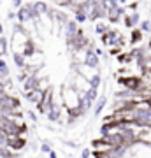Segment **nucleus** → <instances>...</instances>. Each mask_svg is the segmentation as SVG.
<instances>
[{
	"mask_svg": "<svg viewBox=\"0 0 151 158\" xmlns=\"http://www.w3.org/2000/svg\"><path fill=\"white\" fill-rule=\"evenodd\" d=\"M60 98H62V106L65 111H70V109H76L81 106V95L70 83H65L62 86V97Z\"/></svg>",
	"mask_w": 151,
	"mask_h": 158,
	"instance_id": "obj_1",
	"label": "nucleus"
},
{
	"mask_svg": "<svg viewBox=\"0 0 151 158\" xmlns=\"http://www.w3.org/2000/svg\"><path fill=\"white\" fill-rule=\"evenodd\" d=\"M121 21H123L125 27L130 28V30L139 27L141 16H139V11H137V4H130V6L123 7V18H121Z\"/></svg>",
	"mask_w": 151,
	"mask_h": 158,
	"instance_id": "obj_2",
	"label": "nucleus"
},
{
	"mask_svg": "<svg viewBox=\"0 0 151 158\" xmlns=\"http://www.w3.org/2000/svg\"><path fill=\"white\" fill-rule=\"evenodd\" d=\"M34 19H37V16H35V12H34L32 2H25V4L16 11V21L21 23V25H25V23L34 21Z\"/></svg>",
	"mask_w": 151,
	"mask_h": 158,
	"instance_id": "obj_3",
	"label": "nucleus"
},
{
	"mask_svg": "<svg viewBox=\"0 0 151 158\" xmlns=\"http://www.w3.org/2000/svg\"><path fill=\"white\" fill-rule=\"evenodd\" d=\"M6 142H7V148H9L12 153L21 151V149H25V146H27V139H25V135H19V134L6 135Z\"/></svg>",
	"mask_w": 151,
	"mask_h": 158,
	"instance_id": "obj_4",
	"label": "nucleus"
},
{
	"mask_svg": "<svg viewBox=\"0 0 151 158\" xmlns=\"http://www.w3.org/2000/svg\"><path fill=\"white\" fill-rule=\"evenodd\" d=\"M78 30H79V25L74 21V18H70V19L62 27V32H60V34L63 35V39L65 40H69L70 37H74V35L78 34Z\"/></svg>",
	"mask_w": 151,
	"mask_h": 158,
	"instance_id": "obj_5",
	"label": "nucleus"
},
{
	"mask_svg": "<svg viewBox=\"0 0 151 158\" xmlns=\"http://www.w3.org/2000/svg\"><path fill=\"white\" fill-rule=\"evenodd\" d=\"M123 18V7L121 6H109L107 7V21L109 23H120Z\"/></svg>",
	"mask_w": 151,
	"mask_h": 158,
	"instance_id": "obj_6",
	"label": "nucleus"
},
{
	"mask_svg": "<svg viewBox=\"0 0 151 158\" xmlns=\"http://www.w3.org/2000/svg\"><path fill=\"white\" fill-rule=\"evenodd\" d=\"M32 6H34V12L35 16L40 18V16H46L48 12H49V4L46 2V0H35V2H32Z\"/></svg>",
	"mask_w": 151,
	"mask_h": 158,
	"instance_id": "obj_7",
	"label": "nucleus"
},
{
	"mask_svg": "<svg viewBox=\"0 0 151 158\" xmlns=\"http://www.w3.org/2000/svg\"><path fill=\"white\" fill-rule=\"evenodd\" d=\"M42 97H44V91H40L39 88H35V90H32L30 93H27V100L37 107L40 102H42Z\"/></svg>",
	"mask_w": 151,
	"mask_h": 158,
	"instance_id": "obj_8",
	"label": "nucleus"
},
{
	"mask_svg": "<svg viewBox=\"0 0 151 158\" xmlns=\"http://www.w3.org/2000/svg\"><path fill=\"white\" fill-rule=\"evenodd\" d=\"M107 23H109L107 19H95V25H93V32H95L99 37H102V35L106 34L107 30L111 28Z\"/></svg>",
	"mask_w": 151,
	"mask_h": 158,
	"instance_id": "obj_9",
	"label": "nucleus"
},
{
	"mask_svg": "<svg viewBox=\"0 0 151 158\" xmlns=\"http://www.w3.org/2000/svg\"><path fill=\"white\" fill-rule=\"evenodd\" d=\"M12 62H14V65H16L19 70H23V69L27 67V58H25V55H21V53H12Z\"/></svg>",
	"mask_w": 151,
	"mask_h": 158,
	"instance_id": "obj_10",
	"label": "nucleus"
},
{
	"mask_svg": "<svg viewBox=\"0 0 151 158\" xmlns=\"http://www.w3.org/2000/svg\"><path fill=\"white\" fill-rule=\"evenodd\" d=\"M72 14H74V21L78 23V25H83V23H86V21H88V18H86V14H84V12L81 11V9H78V11H74Z\"/></svg>",
	"mask_w": 151,
	"mask_h": 158,
	"instance_id": "obj_11",
	"label": "nucleus"
},
{
	"mask_svg": "<svg viewBox=\"0 0 151 158\" xmlns=\"http://www.w3.org/2000/svg\"><path fill=\"white\" fill-rule=\"evenodd\" d=\"M139 30L142 34H151V19H141L139 21Z\"/></svg>",
	"mask_w": 151,
	"mask_h": 158,
	"instance_id": "obj_12",
	"label": "nucleus"
},
{
	"mask_svg": "<svg viewBox=\"0 0 151 158\" xmlns=\"http://www.w3.org/2000/svg\"><path fill=\"white\" fill-rule=\"evenodd\" d=\"M141 40H142V32L139 28H132V39H130V42L134 46H137V42H141Z\"/></svg>",
	"mask_w": 151,
	"mask_h": 158,
	"instance_id": "obj_13",
	"label": "nucleus"
},
{
	"mask_svg": "<svg viewBox=\"0 0 151 158\" xmlns=\"http://www.w3.org/2000/svg\"><path fill=\"white\" fill-rule=\"evenodd\" d=\"M7 53V40L6 37H0V56H6Z\"/></svg>",
	"mask_w": 151,
	"mask_h": 158,
	"instance_id": "obj_14",
	"label": "nucleus"
},
{
	"mask_svg": "<svg viewBox=\"0 0 151 158\" xmlns=\"http://www.w3.org/2000/svg\"><path fill=\"white\" fill-rule=\"evenodd\" d=\"M25 4V0H11V7H12V11H18L19 7Z\"/></svg>",
	"mask_w": 151,
	"mask_h": 158,
	"instance_id": "obj_15",
	"label": "nucleus"
},
{
	"mask_svg": "<svg viewBox=\"0 0 151 158\" xmlns=\"http://www.w3.org/2000/svg\"><path fill=\"white\" fill-rule=\"evenodd\" d=\"M55 2V6H58V7H62V9H65V7L69 6V2L70 0H53Z\"/></svg>",
	"mask_w": 151,
	"mask_h": 158,
	"instance_id": "obj_16",
	"label": "nucleus"
},
{
	"mask_svg": "<svg viewBox=\"0 0 151 158\" xmlns=\"http://www.w3.org/2000/svg\"><path fill=\"white\" fill-rule=\"evenodd\" d=\"M40 151H42V153H49L51 151V146L48 144V142H42V144H40Z\"/></svg>",
	"mask_w": 151,
	"mask_h": 158,
	"instance_id": "obj_17",
	"label": "nucleus"
},
{
	"mask_svg": "<svg viewBox=\"0 0 151 158\" xmlns=\"http://www.w3.org/2000/svg\"><path fill=\"white\" fill-rule=\"evenodd\" d=\"M0 37H4V25L0 23Z\"/></svg>",
	"mask_w": 151,
	"mask_h": 158,
	"instance_id": "obj_18",
	"label": "nucleus"
}]
</instances>
